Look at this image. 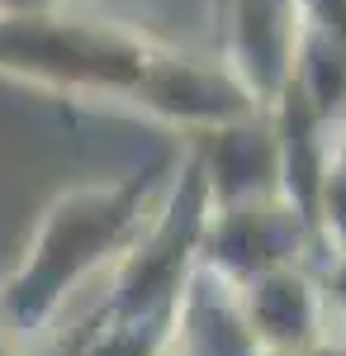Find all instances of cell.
Here are the masks:
<instances>
[{
    "label": "cell",
    "instance_id": "cell-9",
    "mask_svg": "<svg viewBox=\"0 0 346 356\" xmlns=\"http://www.w3.org/2000/svg\"><path fill=\"white\" fill-rule=\"evenodd\" d=\"M318 243L332 252L337 271L346 280V138L332 143V157H327V171H322V186H318Z\"/></svg>",
    "mask_w": 346,
    "mask_h": 356
},
{
    "label": "cell",
    "instance_id": "cell-13",
    "mask_svg": "<svg viewBox=\"0 0 346 356\" xmlns=\"http://www.w3.org/2000/svg\"><path fill=\"white\" fill-rule=\"evenodd\" d=\"M166 356H176V352H171V347H166Z\"/></svg>",
    "mask_w": 346,
    "mask_h": 356
},
{
    "label": "cell",
    "instance_id": "cell-10",
    "mask_svg": "<svg viewBox=\"0 0 346 356\" xmlns=\"http://www.w3.org/2000/svg\"><path fill=\"white\" fill-rule=\"evenodd\" d=\"M90 328H95V314L90 318H81L72 328H48L38 342H28L19 356H85V342H90Z\"/></svg>",
    "mask_w": 346,
    "mask_h": 356
},
{
    "label": "cell",
    "instance_id": "cell-12",
    "mask_svg": "<svg viewBox=\"0 0 346 356\" xmlns=\"http://www.w3.org/2000/svg\"><path fill=\"white\" fill-rule=\"evenodd\" d=\"M19 352H24V347L15 342V332L5 328V318H0V356H19Z\"/></svg>",
    "mask_w": 346,
    "mask_h": 356
},
{
    "label": "cell",
    "instance_id": "cell-7",
    "mask_svg": "<svg viewBox=\"0 0 346 356\" xmlns=\"http://www.w3.org/2000/svg\"><path fill=\"white\" fill-rule=\"evenodd\" d=\"M204 181L213 204H238L261 195H285V166H280V134L266 114H242L233 124L209 129V147L199 152Z\"/></svg>",
    "mask_w": 346,
    "mask_h": 356
},
{
    "label": "cell",
    "instance_id": "cell-4",
    "mask_svg": "<svg viewBox=\"0 0 346 356\" xmlns=\"http://www.w3.org/2000/svg\"><path fill=\"white\" fill-rule=\"evenodd\" d=\"M318 243V223L308 219L290 195H261V200H238V204H213L199 261H209L233 280L308 261Z\"/></svg>",
    "mask_w": 346,
    "mask_h": 356
},
{
    "label": "cell",
    "instance_id": "cell-2",
    "mask_svg": "<svg viewBox=\"0 0 346 356\" xmlns=\"http://www.w3.org/2000/svg\"><path fill=\"white\" fill-rule=\"evenodd\" d=\"M166 53L171 48L124 24L76 19L62 10L0 15V72L72 95H109L142 105Z\"/></svg>",
    "mask_w": 346,
    "mask_h": 356
},
{
    "label": "cell",
    "instance_id": "cell-5",
    "mask_svg": "<svg viewBox=\"0 0 346 356\" xmlns=\"http://www.w3.org/2000/svg\"><path fill=\"white\" fill-rule=\"evenodd\" d=\"M242 300L266 352H304L318 342H342V332H332L337 323H346L342 300L322 285V275L308 261L270 266L242 280Z\"/></svg>",
    "mask_w": 346,
    "mask_h": 356
},
{
    "label": "cell",
    "instance_id": "cell-1",
    "mask_svg": "<svg viewBox=\"0 0 346 356\" xmlns=\"http://www.w3.org/2000/svg\"><path fill=\"white\" fill-rule=\"evenodd\" d=\"M176 157H152L119 181L105 186H76L57 195L28 238L19 266L0 280V318L28 347L57 323L62 304L100 266H119L124 252L147 228L157 200L176 176Z\"/></svg>",
    "mask_w": 346,
    "mask_h": 356
},
{
    "label": "cell",
    "instance_id": "cell-11",
    "mask_svg": "<svg viewBox=\"0 0 346 356\" xmlns=\"http://www.w3.org/2000/svg\"><path fill=\"white\" fill-rule=\"evenodd\" d=\"M266 356H346V337H342V342H318V347H304V352H266Z\"/></svg>",
    "mask_w": 346,
    "mask_h": 356
},
{
    "label": "cell",
    "instance_id": "cell-3",
    "mask_svg": "<svg viewBox=\"0 0 346 356\" xmlns=\"http://www.w3.org/2000/svg\"><path fill=\"white\" fill-rule=\"evenodd\" d=\"M209 214H213L209 181H204L199 152H190V157H181L147 228L138 233V243L114 266L105 300L95 304L100 318H138V314L176 309V295L186 290L190 271L199 266Z\"/></svg>",
    "mask_w": 346,
    "mask_h": 356
},
{
    "label": "cell",
    "instance_id": "cell-8",
    "mask_svg": "<svg viewBox=\"0 0 346 356\" xmlns=\"http://www.w3.org/2000/svg\"><path fill=\"white\" fill-rule=\"evenodd\" d=\"M171 347V309L138 314V318H100L85 342V356H166Z\"/></svg>",
    "mask_w": 346,
    "mask_h": 356
},
{
    "label": "cell",
    "instance_id": "cell-6",
    "mask_svg": "<svg viewBox=\"0 0 346 356\" xmlns=\"http://www.w3.org/2000/svg\"><path fill=\"white\" fill-rule=\"evenodd\" d=\"M171 352L176 356H266L242 300V280L199 261L171 309Z\"/></svg>",
    "mask_w": 346,
    "mask_h": 356
}]
</instances>
